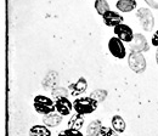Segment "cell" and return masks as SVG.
<instances>
[{"label": "cell", "mask_w": 158, "mask_h": 136, "mask_svg": "<svg viewBox=\"0 0 158 136\" xmlns=\"http://www.w3.org/2000/svg\"><path fill=\"white\" fill-rule=\"evenodd\" d=\"M156 57H157V63H158V50H157V55H156Z\"/></svg>", "instance_id": "obj_25"}, {"label": "cell", "mask_w": 158, "mask_h": 136, "mask_svg": "<svg viewBox=\"0 0 158 136\" xmlns=\"http://www.w3.org/2000/svg\"><path fill=\"white\" fill-rule=\"evenodd\" d=\"M88 88V83L84 78H79L74 84L69 85V93L72 96H78L80 94H83Z\"/></svg>", "instance_id": "obj_10"}, {"label": "cell", "mask_w": 158, "mask_h": 136, "mask_svg": "<svg viewBox=\"0 0 158 136\" xmlns=\"http://www.w3.org/2000/svg\"><path fill=\"white\" fill-rule=\"evenodd\" d=\"M114 33H116L117 38L120 39L122 41H127V43H131V40L134 39V35H135V34H133L131 28L124 23L119 24L114 28Z\"/></svg>", "instance_id": "obj_7"}, {"label": "cell", "mask_w": 158, "mask_h": 136, "mask_svg": "<svg viewBox=\"0 0 158 136\" xmlns=\"http://www.w3.org/2000/svg\"><path fill=\"white\" fill-rule=\"evenodd\" d=\"M102 129V124L100 120H94L89 124L88 129H86V135L88 136H99L100 131Z\"/></svg>", "instance_id": "obj_17"}, {"label": "cell", "mask_w": 158, "mask_h": 136, "mask_svg": "<svg viewBox=\"0 0 158 136\" xmlns=\"http://www.w3.org/2000/svg\"><path fill=\"white\" fill-rule=\"evenodd\" d=\"M84 125V117L81 114L76 113L73 117H71L69 122H68V129H76V130H80Z\"/></svg>", "instance_id": "obj_13"}, {"label": "cell", "mask_w": 158, "mask_h": 136, "mask_svg": "<svg viewBox=\"0 0 158 136\" xmlns=\"http://www.w3.org/2000/svg\"><path fill=\"white\" fill-rule=\"evenodd\" d=\"M99 136H118L116 134V131L112 128H107V126H102Z\"/></svg>", "instance_id": "obj_22"}, {"label": "cell", "mask_w": 158, "mask_h": 136, "mask_svg": "<svg viewBox=\"0 0 158 136\" xmlns=\"http://www.w3.org/2000/svg\"><path fill=\"white\" fill-rule=\"evenodd\" d=\"M59 136H84L80 130H76V129H66V130H62L59 133Z\"/></svg>", "instance_id": "obj_21"}, {"label": "cell", "mask_w": 158, "mask_h": 136, "mask_svg": "<svg viewBox=\"0 0 158 136\" xmlns=\"http://www.w3.org/2000/svg\"><path fill=\"white\" fill-rule=\"evenodd\" d=\"M73 108L78 114H90L98 108V102L91 97H79L74 101Z\"/></svg>", "instance_id": "obj_1"}, {"label": "cell", "mask_w": 158, "mask_h": 136, "mask_svg": "<svg viewBox=\"0 0 158 136\" xmlns=\"http://www.w3.org/2000/svg\"><path fill=\"white\" fill-rule=\"evenodd\" d=\"M136 7L135 0H118L117 9L122 12H130Z\"/></svg>", "instance_id": "obj_12"}, {"label": "cell", "mask_w": 158, "mask_h": 136, "mask_svg": "<svg viewBox=\"0 0 158 136\" xmlns=\"http://www.w3.org/2000/svg\"><path fill=\"white\" fill-rule=\"evenodd\" d=\"M33 105H34L35 111L40 114H44V116L50 114V113L55 112V109H56L54 101L49 97L43 96V95H38V96L34 97Z\"/></svg>", "instance_id": "obj_2"}, {"label": "cell", "mask_w": 158, "mask_h": 136, "mask_svg": "<svg viewBox=\"0 0 158 136\" xmlns=\"http://www.w3.org/2000/svg\"><path fill=\"white\" fill-rule=\"evenodd\" d=\"M90 97L94 98V100L99 103V102H102V101L106 100V97H107V91H106V90H102V89H98V90H95V91H93V93L90 94Z\"/></svg>", "instance_id": "obj_19"}, {"label": "cell", "mask_w": 158, "mask_h": 136, "mask_svg": "<svg viewBox=\"0 0 158 136\" xmlns=\"http://www.w3.org/2000/svg\"><path fill=\"white\" fill-rule=\"evenodd\" d=\"M95 9L101 16H103L106 12L110 11V5L107 0H96L95 1Z\"/></svg>", "instance_id": "obj_18"}, {"label": "cell", "mask_w": 158, "mask_h": 136, "mask_svg": "<svg viewBox=\"0 0 158 136\" xmlns=\"http://www.w3.org/2000/svg\"><path fill=\"white\" fill-rule=\"evenodd\" d=\"M128 63L130 69L135 73H142L146 69V60L141 52H130Z\"/></svg>", "instance_id": "obj_3"}, {"label": "cell", "mask_w": 158, "mask_h": 136, "mask_svg": "<svg viewBox=\"0 0 158 136\" xmlns=\"http://www.w3.org/2000/svg\"><path fill=\"white\" fill-rule=\"evenodd\" d=\"M51 133L46 125H34L29 130V136H50Z\"/></svg>", "instance_id": "obj_15"}, {"label": "cell", "mask_w": 158, "mask_h": 136, "mask_svg": "<svg viewBox=\"0 0 158 136\" xmlns=\"http://www.w3.org/2000/svg\"><path fill=\"white\" fill-rule=\"evenodd\" d=\"M59 81V74L56 72H50L48 73V76L45 77V79L43 80V85L44 89H51L54 88Z\"/></svg>", "instance_id": "obj_14"}, {"label": "cell", "mask_w": 158, "mask_h": 136, "mask_svg": "<svg viewBox=\"0 0 158 136\" xmlns=\"http://www.w3.org/2000/svg\"><path fill=\"white\" fill-rule=\"evenodd\" d=\"M148 50V44L142 34H135L130 43V52H145Z\"/></svg>", "instance_id": "obj_6"}, {"label": "cell", "mask_w": 158, "mask_h": 136, "mask_svg": "<svg viewBox=\"0 0 158 136\" xmlns=\"http://www.w3.org/2000/svg\"><path fill=\"white\" fill-rule=\"evenodd\" d=\"M112 124V129L116 133H123L125 130V122L120 116H114L111 120Z\"/></svg>", "instance_id": "obj_16"}, {"label": "cell", "mask_w": 158, "mask_h": 136, "mask_svg": "<svg viewBox=\"0 0 158 136\" xmlns=\"http://www.w3.org/2000/svg\"><path fill=\"white\" fill-rule=\"evenodd\" d=\"M62 122V116L60 113H50V114H46V116L43 117V123L46 125V126H51V128H55L60 123Z\"/></svg>", "instance_id": "obj_11"}, {"label": "cell", "mask_w": 158, "mask_h": 136, "mask_svg": "<svg viewBox=\"0 0 158 136\" xmlns=\"http://www.w3.org/2000/svg\"><path fill=\"white\" fill-rule=\"evenodd\" d=\"M51 94H52V96L57 100V98H61V97H67L68 90H66L64 88H55V89L51 91Z\"/></svg>", "instance_id": "obj_20"}, {"label": "cell", "mask_w": 158, "mask_h": 136, "mask_svg": "<svg viewBox=\"0 0 158 136\" xmlns=\"http://www.w3.org/2000/svg\"><path fill=\"white\" fill-rule=\"evenodd\" d=\"M152 44L155 46H158V31L153 34V37H152Z\"/></svg>", "instance_id": "obj_24"}, {"label": "cell", "mask_w": 158, "mask_h": 136, "mask_svg": "<svg viewBox=\"0 0 158 136\" xmlns=\"http://www.w3.org/2000/svg\"><path fill=\"white\" fill-rule=\"evenodd\" d=\"M102 17H103V22H105L106 26H108V27H113V28H116L117 26L122 24V23H123V19H124L119 14L113 12V11H108V12H106Z\"/></svg>", "instance_id": "obj_9"}, {"label": "cell", "mask_w": 158, "mask_h": 136, "mask_svg": "<svg viewBox=\"0 0 158 136\" xmlns=\"http://www.w3.org/2000/svg\"><path fill=\"white\" fill-rule=\"evenodd\" d=\"M108 50L116 58H124L125 54H127V50H125V46L123 45V41L118 38L110 39Z\"/></svg>", "instance_id": "obj_5"}, {"label": "cell", "mask_w": 158, "mask_h": 136, "mask_svg": "<svg viewBox=\"0 0 158 136\" xmlns=\"http://www.w3.org/2000/svg\"><path fill=\"white\" fill-rule=\"evenodd\" d=\"M138 17L140 21V24L142 26V28L147 32L152 31L153 26H155V19H153V15L151 12V10L148 9H145V7H141L138 10Z\"/></svg>", "instance_id": "obj_4"}, {"label": "cell", "mask_w": 158, "mask_h": 136, "mask_svg": "<svg viewBox=\"0 0 158 136\" xmlns=\"http://www.w3.org/2000/svg\"><path fill=\"white\" fill-rule=\"evenodd\" d=\"M152 9H158V0H145Z\"/></svg>", "instance_id": "obj_23"}, {"label": "cell", "mask_w": 158, "mask_h": 136, "mask_svg": "<svg viewBox=\"0 0 158 136\" xmlns=\"http://www.w3.org/2000/svg\"><path fill=\"white\" fill-rule=\"evenodd\" d=\"M55 107H56L57 113H60L61 116H68L73 109V105L71 103V101L67 97L57 98L55 101Z\"/></svg>", "instance_id": "obj_8"}]
</instances>
